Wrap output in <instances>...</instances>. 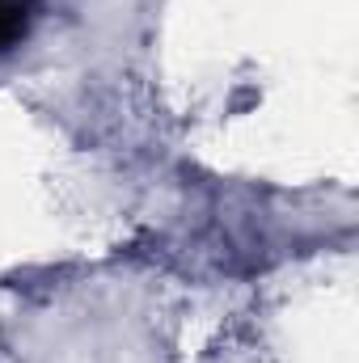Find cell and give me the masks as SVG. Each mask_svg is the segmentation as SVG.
Listing matches in <instances>:
<instances>
[{"instance_id":"1","label":"cell","mask_w":359,"mask_h":363,"mask_svg":"<svg viewBox=\"0 0 359 363\" xmlns=\"http://www.w3.org/2000/svg\"><path fill=\"white\" fill-rule=\"evenodd\" d=\"M43 0H0V55L21 47V38L30 34V21H34V9Z\"/></svg>"}]
</instances>
